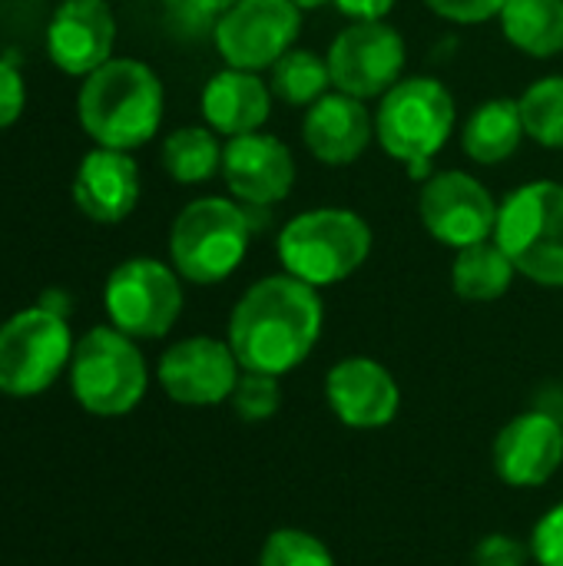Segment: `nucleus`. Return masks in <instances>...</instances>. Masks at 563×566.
Listing matches in <instances>:
<instances>
[{"instance_id": "obj_1", "label": "nucleus", "mask_w": 563, "mask_h": 566, "mask_svg": "<svg viewBox=\"0 0 563 566\" xmlns=\"http://www.w3.org/2000/svg\"><path fill=\"white\" fill-rule=\"evenodd\" d=\"M325 325V305L319 289L299 282L289 272L265 275L242 292L229 315V348L242 371L289 375L319 345Z\"/></svg>"}, {"instance_id": "obj_2", "label": "nucleus", "mask_w": 563, "mask_h": 566, "mask_svg": "<svg viewBox=\"0 0 563 566\" xmlns=\"http://www.w3.org/2000/svg\"><path fill=\"white\" fill-rule=\"evenodd\" d=\"M163 80L153 66L129 56H113L90 76H83L76 113L83 133L106 149H139L163 123Z\"/></svg>"}, {"instance_id": "obj_3", "label": "nucleus", "mask_w": 563, "mask_h": 566, "mask_svg": "<svg viewBox=\"0 0 563 566\" xmlns=\"http://www.w3.org/2000/svg\"><path fill=\"white\" fill-rule=\"evenodd\" d=\"M372 226L342 206L309 209L285 222L275 252L282 272L295 275L312 289H329L352 279L372 255Z\"/></svg>"}, {"instance_id": "obj_4", "label": "nucleus", "mask_w": 563, "mask_h": 566, "mask_svg": "<svg viewBox=\"0 0 563 566\" xmlns=\"http://www.w3.org/2000/svg\"><path fill=\"white\" fill-rule=\"evenodd\" d=\"M252 232L249 206L222 196L192 199L169 229L173 269L192 285L226 282L246 262Z\"/></svg>"}, {"instance_id": "obj_5", "label": "nucleus", "mask_w": 563, "mask_h": 566, "mask_svg": "<svg viewBox=\"0 0 563 566\" xmlns=\"http://www.w3.org/2000/svg\"><path fill=\"white\" fill-rule=\"evenodd\" d=\"M455 96L435 76L398 80L375 109V139L382 149L408 166L425 172L428 163L445 149L455 133Z\"/></svg>"}, {"instance_id": "obj_6", "label": "nucleus", "mask_w": 563, "mask_h": 566, "mask_svg": "<svg viewBox=\"0 0 563 566\" xmlns=\"http://www.w3.org/2000/svg\"><path fill=\"white\" fill-rule=\"evenodd\" d=\"M494 242L518 275L544 289H563V186L534 179L514 189L498 212Z\"/></svg>"}, {"instance_id": "obj_7", "label": "nucleus", "mask_w": 563, "mask_h": 566, "mask_svg": "<svg viewBox=\"0 0 563 566\" xmlns=\"http://www.w3.org/2000/svg\"><path fill=\"white\" fill-rule=\"evenodd\" d=\"M70 381L76 401L100 418L129 415L146 395V361L129 335L119 328L86 332L70 358Z\"/></svg>"}, {"instance_id": "obj_8", "label": "nucleus", "mask_w": 563, "mask_h": 566, "mask_svg": "<svg viewBox=\"0 0 563 566\" xmlns=\"http://www.w3.org/2000/svg\"><path fill=\"white\" fill-rule=\"evenodd\" d=\"M66 315L33 305L0 325V391L30 398L46 391L73 358Z\"/></svg>"}, {"instance_id": "obj_9", "label": "nucleus", "mask_w": 563, "mask_h": 566, "mask_svg": "<svg viewBox=\"0 0 563 566\" xmlns=\"http://www.w3.org/2000/svg\"><path fill=\"white\" fill-rule=\"evenodd\" d=\"M106 315L129 338H163L183 312L179 272L159 259H126L106 279Z\"/></svg>"}, {"instance_id": "obj_10", "label": "nucleus", "mask_w": 563, "mask_h": 566, "mask_svg": "<svg viewBox=\"0 0 563 566\" xmlns=\"http://www.w3.org/2000/svg\"><path fill=\"white\" fill-rule=\"evenodd\" d=\"M332 86L355 99H382L405 70V36L385 20H352L325 53Z\"/></svg>"}, {"instance_id": "obj_11", "label": "nucleus", "mask_w": 563, "mask_h": 566, "mask_svg": "<svg viewBox=\"0 0 563 566\" xmlns=\"http://www.w3.org/2000/svg\"><path fill=\"white\" fill-rule=\"evenodd\" d=\"M302 10L292 0H236L216 23V50L226 66L272 70L299 40Z\"/></svg>"}, {"instance_id": "obj_12", "label": "nucleus", "mask_w": 563, "mask_h": 566, "mask_svg": "<svg viewBox=\"0 0 563 566\" xmlns=\"http://www.w3.org/2000/svg\"><path fill=\"white\" fill-rule=\"evenodd\" d=\"M501 206L494 196L461 169H445L425 179L418 196V219L431 239L448 249H468L494 239Z\"/></svg>"}, {"instance_id": "obj_13", "label": "nucleus", "mask_w": 563, "mask_h": 566, "mask_svg": "<svg viewBox=\"0 0 563 566\" xmlns=\"http://www.w3.org/2000/svg\"><path fill=\"white\" fill-rule=\"evenodd\" d=\"M242 365L229 342L192 335L166 348L159 358V385L176 405L189 408H212L229 401Z\"/></svg>"}, {"instance_id": "obj_14", "label": "nucleus", "mask_w": 563, "mask_h": 566, "mask_svg": "<svg viewBox=\"0 0 563 566\" xmlns=\"http://www.w3.org/2000/svg\"><path fill=\"white\" fill-rule=\"evenodd\" d=\"M222 179L236 202L249 209H269L289 199L295 186V159L279 136H232L222 149Z\"/></svg>"}, {"instance_id": "obj_15", "label": "nucleus", "mask_w": 563, "mask_h": 566, "mask_svg": "<svg viewBox=\"0 0 563 566\" xmlns=\"http://www.w3.org/2000/svg\"><path fill=\"white\" fill-rule=\"evenodd\" d=\"M325 401L345 428L375 431L398 418L402 388L382 361L352 355L329 368Z\"/></svg>"}, {"instance_id": "obj_16", "label": "nucleus", "mask_w": 563, "mask_h": 566, "mask_svg": "<svg viewBox=\"0 0 563 566\" xmlns=\"http://www.w3.org/2000/svg\"><path fill=\"white\" fill-rule=\"evenodd\" d=\"M494 471L511 488H541L563 464V424L548 411L511 418L494 438Z\"/></svg>"}, {"instance_id": "obj_17", "label": "nucleus", "mask_w": 563, "mask_h": 566, "mask_svg": "<svg viewBox=\"0 0 563 566\" xmlns=\"http://www.w3.org/2000/svg\"><path fill=\"white\" fill-rule=\"evenodd\" d=\"M116 17L106 0H63L46 27V53L56 70L90 76L113 60Z\"/></svg>"}, {"instance_id": "obj_18", "label": "nucleus", "mask_w": 563, "mask_h": 566, "mask_svg": "<svg viewBox=\"0 0 563 566\" xmlns=\"http://www.w3.org/2000/svg\"><path fill=\"white\" fill-rule=\"evenodd\" d=\"M302 139L319 163L352 166L375 139V116L368 113L365 99L332 90L305 109Z\"/></svg>"}, {"instance_id": "obj_19", "label": "nucleus", "mask_w": 563, "mask_h": 566, "mask_svg": "<svg viewBox=\"0 0 563 566\" xmlns=\"http://www.w3.org/2000/svg\"><path fill=\"white\" fill-rule=\"evenodd\" d=\"M73 202L76 209L100 226L123 222L139 202V166L123 149L96 146L83 156L73 176Z\"/></svg>"}, {"instance_id": "obj_20", "label": "nucleus", "mask_w": 563, "mask_h": 566, "mask_svg": "<svg viewBox=\"0 0 563 566\" xmlns=\"http://www.w3.org/2000/svg\"><path fill=\"white\" fill-rule=\"evenodd\" d=\"M202 119L212 133L232 139L246 133H259L272 113V90L259 73L226 66L209 76L202 86Z\"/></svg>"}, {"instance_id": "obj_21", "label": "nucleus", "mask_w": 563, "mask_h": 566, "mask_svg": "<svg viewBox=\"0 0 563 566\" xmlns=\"http://www.w3.org/2000/svg\"><path fill=\"white\" fill-rule=\"evenodd\" d=\"M524 136L528 133H524L521 103L498 96V99L481 103L468 116V123L461 129V146H465L468 159H475L478 166H501L518 153Z\"/></svg>"}, {"instance_id": "obj_22", "label": "nucleus", "mask_w": 563, "mask_h": 566, "mask_svg": "<svg viewBox=\"0 0 563 566\" xmlns=\"http://www.w3.org/2000/svg\"><path fill=\"white\" fill-rule=\"evenodd\" d=\"M498 23L504 40L534 60L563 53V0H508Z\"/></svg>"}, {"instance_id": "obj_23", "label": "nucleus", "mask_w": 563, "mask_h": 566, "mask_svg": "<svg viewBox=\"0 0 563 566\" xmlns=\"http://www.w3.org/2000/svg\"><path fill=\"white\" fill-rule=\"evenodd\" d=\"M518 269L504 255V249L488 239L468 249H458L451 265V285L455 295L465 302H498L511 292Z\"/></svg>"}, {"instance_id": "obj_24", "label": "nucleus", "mask_w": 563, "mask_h": 566, "mask_svg": "<svg viewBox=\"0 0 563 566\" xmlns=\"http://www.w3.org/2000/svg\"><path fill=\"white\" fill-rule=\"evenodd\" d=\"M219 133H212L209 126H183L173 129L163 143V169L169 172V179L183 182V186H196L212 179L216 172H222V149Z\"/></svg>"}, {"instance_id": "obj_25", "label": "nucleus", "mask_w": 563, "mask_h": 566, "mask_svg": "<svg viewBox=\"0 0 563 566\" xmlns=\"http://www.w3.org/2000/svg\"><path fill=\"white\" fill-rule=\"evenodd\" d=\"M269 90L275 99H282L285 106H312L315 99H322L325 93H332V73H329V60L319 56L315 50H299L292 46L269 76Z\"/></svg>"}, {"instance_id": "obj_26", "label": "nucleus", "mask_w": 563, "mask_h": 566, "mask_svg": "<svg viewBox=\"0 0 563 566\" xmlns=\"http://www.w3.org/2000/svg\"><path fill=\"white\" fill-rule=\"evenodd\" d=\"M524 133L544 149H563V76H544L524 90Z\"/></svg>"}, {"instance_id": "obj_27", "label": "nucleus", "mask_w": 563, "mask_h": 566, "mask_svg": "<svg viewBox=\"0 0 563 566\" xmlns=\"http://www.w3.org/2000/svg\"><path fill=\"white\" fill-rule=\"evenodd\" d=\"M259 566H335V557L322 537L299 527H282L265 537Z\"/></svg>"}, {"instance_id": "obj_28", "label": "nucleus", "mask_w": 563, "mask_h": 566, "mask_svg": "<svg viewBox=\"0 0 563 566\" xmlns=\"http://www.w3.org/2000/svg\"><path fill=\"white\" fill-rule=\"evenodd\" d=\"M229 405H232L239 421H249V424L269 421L282 408V385H279L275 375L242 371L232 395H229Z\"/></svg>"}, {"instance_id": "obj_29", "label": "nucleus", "mask_w": 563, "mask_h": 566, "mask_svg": "<svg viewBox=\"0 0 563 566\" xmlns=\"http://www.w3.org/2000/svg\"><path fill=\"white\" fill-rule=\"evenodd\" d=\"M531 557L538 566H563V501L538 521L531 534Z\"/></svg>"}, {"instance_id": "obj_30", "label": "nucleus", "mask_w": 563, "mask_h": 566, "mask_svg": "<svg viewBox=\"0 0 563 566\" xmlns=\"http://www.w3.org/2000/svg\"><path fill=\"white\" fill-rule=\"evenodd\" d=\"M531 547H524L511 534H488L475 547V566H524Z\"/></svg>"}, {"instance_id": "obj_31", "label": "nucleus", "mask_w": 563, "mask_h": 566, "mask_svg": "<svg viewBox=\"0 0 563 566\" xmlns=\"http://www.w3.org/2000/svg\"><path fill=\"white\" fill-rule=\"evenodd\" d=\"M504 3L508 0H425L428 10H435L438 17H445L451 23H484V20H494Z\"/></svg>"}, {"instance_id": "obj_32", "label": "nucleus", "mask_w": 563, "mask_h": 566, "mask_svg": "<svg viewBox=\"0 0 563 566\" xmlns=\"http://www.w3.org/2000/svg\"><path fill=\"white\" fill-rule=\"evenodd\" d=\"M23 103H27V86L20 70L10 60H0V129L20 119Z\"/></svg>"}, {"instance_id": "obj_33", "label": "nucleus", "mask_w": 563, "mask_h": 566, "mask_svg": "<svg viewBox=\"0 0 563 566\" xmlns=\"http://www.w3.org/2000/svg\"><path fill=\"white\" fill-rule=\"evenodd\" d=\"M348 20H385L395 0H332Z\"/></svg>"}, {"instance_id": "obj_34", "label": "nucleus", "mask_w": 563, "mask_h": 566, "mask_svg": "<svg viewBox=\"0 0 563 566\" xmlns=\"http://www.w3.org/2000/svg\"><path fill=\"white\" fill-rule=\"evenodd\" d=\"M299 10H319V7H325V3H332V0H292Z\"/></svg>"}]
</instances>
